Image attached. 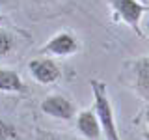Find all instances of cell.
Returning <instances> with one entry per match:
<instances>
[{
	"label": "cell",
	"instance_id": "8fae6325",
	"mask_svg": "<svg viewBox=\"0 0 149 140\" xmlns=\"http://www.w3.org/2000/svg\"><path fill=\"white\" fill-rule=\"evenodd\" d=\"M39 140H71V138L60 136L56 133H39Z\"/></svg>",
	"mask_w": 149,
	"mask_h": 140
},
{
	"label": "cell",
	"instance_id": "5bb4252c",
	"mask_svg": "<svg viewBox=\"0 0 149 140\" xmlns=\"http://www.w3.org/2000/svg\"><path fill=\"white\" fill-rule=\"evenodd\" d=\"M2 24H4V17L0 15V26H2Z\"/></svg>",
	"mask_w": 149,
	"mask_h": 140
},
{
	"label": "cell",
	"instance_id": "2e32d148",
	"mask_svg": "<svg viewBox=\"0 0 149 140\" xmlns=\"http://www.w3.org/2000/svg\"><path fill=\"white\" fill-rule=\"evenodd\" d=\"M37 2H47V0H37Z\"/></svg>",
	"mask_w": 149,
	"mask_h": 140
},
{
	"label": "cell",
	"instance_id": "8992f818",
	"mask_svg": "<svg viewBox=\"0 0 149 140\" xmlns=\"http://www.w3.org/2000/svg\"><path fill=\"white\" fill-rule=\"evenodd\" d=\"M77 129L82 136H86L88 140H97L102 133L101 121L97 118L95 110H82L77 116Z\"/></svg>",
	"mask_w": 149,
	"mask_h": 140
},
{
	"label": "cell",
	"instance_id": "9c48e42d",
	"mask_svg": "<svg viewBox=\"0 0 149 140\" xmlns=\"http://www.w3.org/2000/svg\"><path fill=\"white\" fill-rule=\"evenodd\" d=\"M13 47H15V39H13V36L9 34V32H6L4 28H0V58L8 56L13 50Z\"/></svg>",
	"mask_w": 149,
	"mask_h": 140
},
{
	"label": "cell",
	"instance_id": "4fadbf2b",
	"mask_svg": "<svg viewBox=\"0 0 149 140\" xmlns=\"http://www.w3.org/2000/svg\"><path fill=\"white\" fill-rule=\"evenodd\" d=\"M146 121H147V125H149V108L146 110Z\"/></svg>",
	"mask_w": 149,
	"mask_h": 140
},
{
	"label": "cell",
	"instance_id": "3957f363",
	"mask_svg": "<svg viewBox=\"0 0 149 140\" xmlns=\"http://www.w3.org/2000/svg\"><path fill=\"white\" fill-rule=\"evenodd\" d=\"M30 75L36 78L39 84H54L56 80H60L62 71H60L58 64L54 60L49 58H36L28 64Z\"/></svg>",
	"mask_w": 149,
	"mask_h": 140
},
{
	"label": "cell",
	"instance_id": "ba28073f",
	"mask_svg": "<svg viewBox=\"0 0 149 140\" xmlns=\"http://www.w3.org/2000/svg\"><path fill=\"white\" fill-rule=\"evenodd\" d=\"M0 92H6V93H24L26 86L22 82L21 75L13 69H4L0 67Z\"/></svg>",
	"mask_w": 149,
	"mask_h": 140
},
{
	"label": "cell",
	"instance_id": "7c38bea8",
	"mask_svg": "<svg viewBox=\"0 0 149 140\" xmlns=\"http://www.w3.org/2000/svg\"><path fill=\"white\" fill-rule=\"evenodd\" d=\"M13 0H0V6H9Z\"/></svg>",
	"mask_w": 149,
	"mask_h": 140
},
{
	"label": "cell",
	"instance_id": "277c9868",
	"mask_svg": "<svg viewBox=\"0 0 149 140\" xmlns=\"http://www.w3.org/2000/svg\"><path fill=\"white\" fill-rule=\"evenodd\" d=\"M41 110L58 120H73V116H74V105L67 97L60 95V93L47 95L41 101Z\"/></svg>",
	"mask_w": 149,
	"mask_h": 140
},
{
	"label": "cell",
	"instance_id": "7a4b0ae2",
	"mask_svg": "<svg viewBox=\"0 0 149 140\" xmlns=\"http://www.w3.org/2000/svg\"><path fill=\"white\" fill-rule=\"evenodd\" d=\"M112 9H114L116 19L127 22V24L136 32L138 36H142L140 30V21H142L143 13L147 11V6L138 0H108Z\"/></svg>",
	"mask_w": 149,
	"mask_h": 140
},
{
	"label": "cell",
	"instance_id": "9a60e30c",
	"mask_svg": "<svg viewBox=\"0 0 149 140\" xmlns=\"http://www.w3.org/2000/svg\"><path fill=\"white\" fill-rule=\"evenodd\" d=\"M146 30H147V37H149V22H147V26H146Z\"/></svg>",
	"mask_w": 149,
	"mask_h": 140
},
{
	"label": "cell",
	"instance_id": "6da1fadb",
	"mask_svg": "<svg viewBox=\"0 0 149 140\" xmlns=\"http://www.w3.org/2000/svg\"><path fill=\"white\" fill-rule=\"evenodd\" d=\"M91 90H93V101H95L93 110L101 121L102 134L106 136V140H121L114 120V108H112V103L106 95V84L101 80H91Z\"/></svg>",
	"mask_w": 149,
	"mask_h": 140
},
{
	"label": "cell",
	"instance_id": "52a82bcc",
	"mask_svg": "<svg viewBox=\"0 0 149 140\" xmlns=\"http://www.w3.org/2000/svg\"><path fill=\"white\" fill-rule=\"evenodd\" d=\"M134 88L143 99H149V56L134 62Z\"/></svg>",
	"mask_w": 149,
	"mask_h": 140
},
{
	"label": "cell",
	"instance_id": "30bf717a",
	"mask_svg": "<svg viewBox=\"0 0 149 140\" xmlns=\"http://www.w3.org/2000/svg\"><path fill=\"white\" fill-rule=\"evenodd\" d=\"M17 138H19V133L15 125L0 118V140H17Z\"/></svg>",
	"mask_w": 149,
	"mask_h": 140
},
{
	"label": "cell",
	"instance_id": "5b68a950",
	"mask_svg": "<svg viewBox=\"0 0 149 140\" xmlns=\"http://www.w3.org/2000/svg\"><path fill=\"white\" fill-rule=\"evenodd\" d=\"M45 50L54 56H71L78 50V39L69 32H60L47 41Z\"/></svg>",
	"mask_w": 149,
	"mask_h": 140
}]
</instances>
